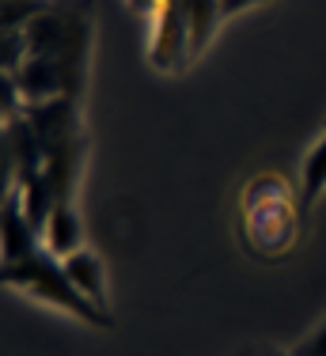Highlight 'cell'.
<instances>
[{
  "label": "cell",
  "instance_id": "7a4b0ae2",
  "mask_svg": "<svg viewBox=\"0 0 326 356\" xmlns=\"http://www.w3.org/2000/svg\"><path fill=\"white\" fill-rule=\"evenodd\" d=\"M152 15H156L152 65H156V69H175L183 49L190 46V27H186L183 0H156V4H152Z\"/></svg>",
  "mask_w": 326,
  "mask_h": 356
},
{
  "label": "cell",
  "instance_id": "9c48e42d",
  "mask_svg": "<svg viewBox=\"0 0 326 356\" xmlns=\"http://www.w3.org/2000/svg\"><path fill=\"white\" fill-rule=\"evenodd\" d=\"M288 353L293 356H326V322L315 330V334H307L304 341H296Z\"/></svg>",
  "mask_w": 326,
  "mask_h": 356
},
{
  "label": "cell",
  "instance_id": "30bf717a",
  "mask_svg": "<svg viewBox=\"0 0 326 356\" xmlns=\"http://www.w3.org/2000/svg\"><path fill=\"white\" fill-rule=\"evenodd\" d=\"M254 4H262V0H220V12H224V15H235V12L254 8Z\"/></svg>",
  "mask_w": 326,
  "mask_h": 356
},
{
  "label": "cell",
  "instance_id": "277c9868",
  "mask_svg": "<svg viewBox=\"0 0 326 356\" xmlns=\"http://www.w3.org/2000/svg\"><path fill=\"white\" fill-rule=\"evenodd\" d=\"M12 76H15L20 95L31 99L34 106H42L49 95L61 91V72H57V65L49 61V57H27V61L20 65V72H12Z\"/></svg>",
  "mask_w": 326,
  "mask_h": 356
},
{
  "label": "cell",
  "instance_id": "8992f818",
  "mask_svg": "<svg viewBox=\"0 0 326 356\" xmlns=\"http://www.w3.org/2000/svg\"><path fill=\"white\" fill-rule=\"evenodd\" d=\"M65 273L72 277V284L80 288L88 300H95L102 303L107 300V277H102V261H99V254H91V250H76V254H68L65 258Z\"/></svg>",
  "mask_w": 326,
  "mask_h": 356
},
{
  "label": "cell",
  "instance_id": "8fae6325",
  "mask_svg": "<svg viewBox=\"0 0 326 356\" xmlns=\"http://www.w3.org/2000/svg\"><path fill=\"white\" fill-rule=\"evenodd\" d=\"M288 356H293V353H288Z\"/></svg>",
  "mask_w": 326,
  "mask_h": 356
},
{
  "label": "cell",
  "instance_id": "6da1fadb",
  "mask_svg": "<svg viewBox=\"0 0 326 356\" xmlns=\"http://www.w3.org/2000/svg\"><path fill=\"white\" fill-rule=\"evenodd\" d=\"M4 281L31 292L34 300H46L54 307H65L68 315L84 318L88 326H110V315L102 311V303L88 300L80 288L72 284V277L65 273V261H57L49 250H34L20 261L4 266Z\"/></svg>",
  "mask_w": 326,
  "mask_h": 356
},
{
  "label": "cell",
  "instance_id": "ba28073f",
  "mask_svg": "<svg viewBox=\"0 0 326 356\" xmlns=\"http://www.w3.org/2000/svg\"><path fill=\"white\" fill-rule=\"evenodd\" d=\"M323 193H326V137L307 152V163H304V201H307V209H311Z\"/></svg>",
  "mask_w": 326,
  "mask_h": 356
},
{
  "label": "cell",
  "instance_id": "5b68a950",
  "mask_svg": "<svg viewBox=\"0 0 326 356\" xmlns=\"http://www.w3.org/2000/svg\"><path fill=\"white\" fill-rule=\"evenodd\" d=\"M34 250H38V243H34V224L27 220V213H23V201L12 197L4 205V266L27 258Z\"/></svg>",
  "mask_w": 326,
  "mask_h": 356
},
{
  "label": "cell",
  "instance_id": "52a82bcc",
  "mask_svg": "<svg viewBox=\"0 0 326 356\" xmlns=\"http://www.w3.org/2000/svg\"><path fill=\"white\" fill-rule=\"evenodd\" d=\"M183 12H186V27H190V49L197 54L217 31V19L224 12H220V0H183Z\"/></svg>",
  "mask_w": 326,
  "mask_h": 356
},
{
  "label": "cell",
  "instance_id": "3957f363",
  "mask_svg": "<svg viewBox=\"0 0 326 356\" xmlns=\"http://www.w3.org/2000/svg\"><path fill=\"white\" fill-rule=\"evenodd\" d=\"M42 232H46V250L61 261L68 254L84 250V227H80V216H76V209L68 201H57Z\"/></svg>",
  "mask_w": 326,
  "mask_h": 356
}]
</instances>
